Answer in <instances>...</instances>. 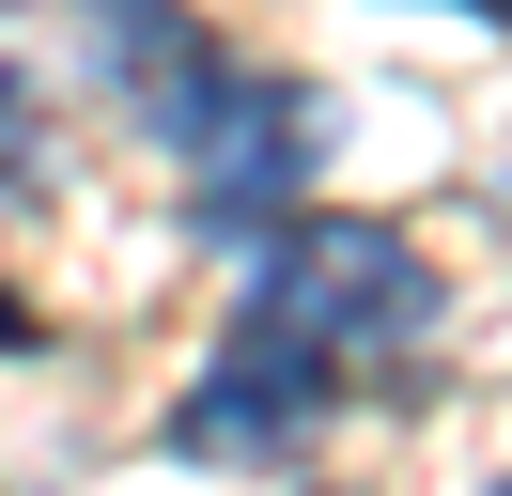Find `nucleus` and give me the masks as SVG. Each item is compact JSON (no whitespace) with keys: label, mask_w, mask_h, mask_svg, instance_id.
<instances>
[{"label":"nucleus","mask_w":512,"mask_h":496,"mask_svg":"<svg viewBox=\"0 0 512 496\" xmlns=\"http://www.w3.org/2000/svg\"><path fill=\"white\" fill-rule=\"evenodd\" d=\"M435 310L450 295L419 264V233H388V217H280L249 295H233V326H218V357L171 403V450L187 465H295L326 419L419 388Z\"/></svg>","instance_id":"nucleus-1"},{"label":"nucleus","mask_w":512,"mask_h":496,"mask_svg":"<svg viewBox=\"0 0 512 496\" xmlns=\"http://www.w3.org/2000/svg\"><path fill=\"white\" fill-rule=\"evenodd\" d=\"M94 47H109V78H125L140 140L187 171L202 233L264 248L295 202H311V171H326V93L311 78H264L249 47H218V31L187 16V0H94Z\"/></svg>","instance_id":"nucleus-2"},{"label":"nucleus","mask_w":512,"mask_h":496,"mask_svg":"<svg viewBox=\"0 0 512 496\" xmlns=\"http://www.w3.org/2000/svg\"><path fill=\"white\" fill-rule=\"evenodd\" d=\"M0 341H32V310H16V295H0Z\"/></svg>","instance_id":"nucleus-3"},{"label":"nucleus","mask_w":512,"mask_h":496,"mask_svg":"<svg viewBox=\"0 0 512 496\" xmlns=\"http://www.w3.org/2000/svg\"><path fill=\"white\" fill-rule=\"evenodd\" d=\"M466 16H497V0H466Z\"/></svg>","instance_id":"nucleus-4"},{"label":"nucleus","mask_w":512,"mask_h":496,"mask_svg":"<svg viewBox=\"0 0 512 496\" xmlns=\"http://www.w3.org/2000/svg\"><path fill=\"white\" fill-rule=\"evenodd\" d=\"M497 31H512V0H497Z\"/></svg>","instance_id":"nucleus-5"},{"label":"nucleus","mask_w":512,"mask_h":496,"mask_svg":"<svg viewBox=\"0 0 512 496\" xmlns=\"http://www.w3.org/2000/svg\"><path fill=\"white\" fill-rule=\"evenodd\" d=\"M481 496H512V481H481Z\"/></svg>","instance_id":"nucleus-6"}]
</instances>
